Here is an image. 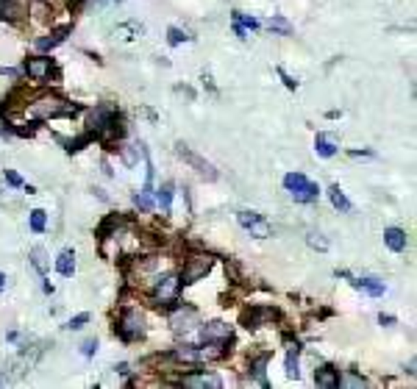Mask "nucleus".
Wrapping results in <instances>:
<instances>
[{"label": "nucleus", "mask_w": 417, "mask_h": 389, "mask_svg": "<svg viewBox=\"0 0 417 389\" xmlns=\"http://www.w3.org/2000/svg\"><path fill=\"white\" fill-rule=\"evenodd\" d=\"M73 115H78V106L67 103V100L59 97V95H50V92L34 97V100L25 106V117L39 120V123H42V120H53V117H73Z\"/></svg>", "instance_id": "nucleus-1"}, {"label": "nucleus", "mask_w": 417, "mask_h": 389, "mask_svg": "<svg viewBox=\"0 0 417 389\" xmlns=\"http://www.w3.org/2000/svg\"><path fill=\"white\" fill-rule=\"evenodd\" d=\"M123 117L112 106H97L89 115V137L100 142H115L123 137Z\"/></svg>", "instance_id": "nucleus-2"}, {"label": "nucleus", "mask_w": 417, "mask_h": 389, "mask_svg": "<svg viewBox=\"0 0 417 389\" xmlns=\"http://www.w3.org/2000/svg\"><path fill=\"white\" fill-rule=\"evenodd\" d=\"M284 189L292 195L295 203H315L320 198V187L311 184L303 173H287L284 176Z\"/></svg>", "instance_id": "nucleus-3"}, {"label": "nucleus", "mask_w": 417, "mask_h": 389, "mask_svg": "<svg viewBox=\"0 0 417 389\" xmlns=\"http://www.w3.org/2000/svg\"><path fill=\"white\" fill-rule=\"evenodd\" d=\"M115 333L123 340V342H136L145 337V320L136 309H126L120 314V320L115 322Z\"/></svg>", "instance_id": "nucleus-4"}, {"label": "nucleus", "mask_w": 417, "mask_h": 389, "mask_svg": "<svg viewBox=\"0 0 417 389\" xmlns=\"http://www.w3.org/2000/svg\"><path fill=\"white\" fill-rule=\"evenodd\" d=\"M237 222L245 228V231H250V237H256V239H267V237H273V226L270 222L259 214V211H237Z\"/></svg>", "instance_id": "nucleus-5"}, {"label": "nucleus", "mask_w": 417, "mask_h": 389, "mask_svg": "<svg viewBox=\"0 0 417 389\" xmlns=\"http://www.w3.org/2000/svg\"><path fill=\"white\" fill-rule=\"evenodd\" d=\"M215 267V259L212 256H189L187 264H184V272H181V287H189V284H198L200 278L208 275V270Z\"/></svg>", "instance_id": "nucleus-6"}, {"label": "nucleus", "mask_w": 417, "mask_h": 389, "mask_svg": "<svg viewBox=\"0 0 417 389\" xmlns=\"http://www.w3.org/2000/svg\"><path fill=\"white\" fill-rule=\"evenodd\" d=\"M178 292H181V275H165V278L156 281L153 300L162 303V306H173L178 300Z\"/></svg>", "instance_id": "nucleus-7"}, {"label": "nucleus", "mask_w": 417, "mask_h": 389, "mask_svg": "<svg viewBox=\"0 0 417 389\" xmlns=\"http://www.w3.org/2000/svg\"><path fill=\"white\" fill-rule=\"evenodd\" d=\"M23 73L34 81H45V78H50V73H53V62H50L47 56H34V59H25Z\"/></svg>", "instance_id": "nucleus-8"}, {"label": "nucleus", "mask_w": 417, "mask_h": 389, "mask_svg": "<svg viewBox=\"0 0 417 389\" xmlns=\"http://www.w3.org/2000/svg\"><path fill=\"white\" fill-rule=\"evenodd\" d=\"M170 325L176 328V331H192L195 325H198V309L195 306H178V309H173L170 311Z\"/></svg>", "instance_id": "nucleus-9"}, {"label": "nucleus", "mask_w": 417, "mask_h": 389, "mask_svg": "<svg viewBox=\"0 0 417 389\" xmlns=\"http://www.w3.org/2000/svg\"><path fill=\"white\" fill-rule=\"evenodd\" d=\"M176 148H178V156H181V158H187V161H189V164L195 167V170H198V173H200L203 178H208V181H215V178H217V173H215V167H212V164H208L206 158H200L198 153H192V150H189V148H187L184 142H178Z\"/></svg>", "instance_id": "nucleus-10"}, {"label": "nucleus", "mask_w": 417, "mask_h": 389, "mask_svg": "<svg viewBox=\"0 0 417 389\" xmlns=\"http://www.w3.org/2000/svg\"><path fill=\"white\" fill-rule=\"evenodd\" d=\"M178 384L181 386H198V389H220L223 386V381L217 378V375H212V373H187V375H181L178 378Z\"/></svg>", "instance_id": "nucleus-11"}, {"label": "nucleus", "mask_w": 417, "mask_h": 389, "mask_svg": "<svg viewBox=\"0 0 417 389\" xmlns=\"http://www.w3.org/2000/svg\"><path fill=\"white\" fill-rule=\"evenodd\" d=\"M276 317V309H267V306H250L245 314H242V325L245 328H262L265 320H273Z\"/></svg>", "instance_id": "nucleus-12"}, {"label": "nucleus", "mask_w": 417, "mask_h": 389, "mask_svg": "<svg viewBox=\"0 0 417 389\" xmlns=\"http://www.w3.org/2000/svg\"><path fill=\"white\" fill-rule=\"evenodd\" d=\"M231 325H226V322H206L203 328H200V337H203V342H223V340H231Z\"/></svg>", "instance_id": "nucleus-13"}, {"label": "nucleus", "mask_w": 417, "mask_h": 389, "mask_svg": "<svg viewBox=\"0 0 417 389\" xmlns=\"http://www.w3.org/2000/svg\"><path fill=\"white\" fill-rule=\"evenodd\" d=\"M350 278V275H348ZM353 281V287L356 290H361V292H368L370 298H381L384 292H387V287H384V281L381 278H373V275H361V278H350Z\"/></svg>", "instance_id": "nucleus-14"}, {"label": "nucleus", "mask_w": 417, "mask_h": 389, "mask_svg": "<svg viewBox=\"0 0 417 389\" xmlns=\"http://www.w3.org/2000/svg\"><path fill=\"white\" fill-rule=\"evenodd\" d=\"M31 264L39 270V275H42V290L47 292V295H53V284L47 281V259H45V250L42 248H34L31 250Z\"/></svg>", "instance_id": "nucleus-15"}, {"label": "nucleus", "mask_w": 417, "mask_h": 389, "mask_svg": "<svg viewBox=\"0 0 417 389\" xmlns=\"http://www.w3.org/2000/svg\"><path fill=\"white\" fill-rule=\"evenodd\" d=\"M315 384L323 386V389H337V386H339V370H334L331 364L320 367V370L315 373Z\"/></svg>", "instance_id": "nucleus-16"}, {"label": "nucleus", "mask_w": 417, "mask_h": 389, "mask_svg": "<svg viewBox=\"0 0 417 389\" xmlns=\"http://www.w3.org/2000/svg\"><path fill=\"white\" fill-rule=\"evenodd\" d=\"M315 150H318V156L331 158V156H337L339 145H337V139H334L331 134H318V137H315Z\"/></svg>", "instance_id": "nucleus-17"}, {"label": "nucleus", "mask_w": 417, "mask_h": 389, "mask_svg": "<svg viewBox=\"0 0 417 389\" xmlns=\"http://www.w3.org/2000/svg\"><path fill=\"white\" fill-rule=\"evenodd\" d=\"M73 28L70 25H64V28H56L53 34H50V36H45V39H36V47L39 50H53L56 45H62L64 39H67V34H70Z\"/></svg>", "instance_id": "nucleus-18"}, {"label": "nucleus", "mask_w": 417, "mask_h": 389, "mask_svg": "<svg viewBox=\"0 0 417 389\" xmlns=\"http://www.w3.org/2000/svg\"><path fill=\"white\" fill-rule=\"evenodd\" d=\"M56 270H59V275H64V278H73V275H75V253H73L70 248L59 253V259H56Z\"/></svg>", "instance_id": "nucleus-19"}, {"label": "nucleus", "mask_w": 417, "mask_h": 389, "mask_svg": "<svg viewBox=\"0 0 417 389\" xmlns=\"http://www.w3.org/2000/svg\"><path fill=\"white\" fill-rule=\"evenodd\" d=\"M384 242H387V248L395 250V253H403V250H406V234H403L401 228H387V231H384Z\"/></svg>", "instance_id": "nucleus-20"}, {"label": "nucleus", "mask_w": 417, "mask_h": 389, "mask_svg": "<svg viewBox=\"0 0 417 389\" xmlns=\"http://www.w3.org/2000/svg\"><path fill=\"white\" fill-rule=\"evenodd\" d=\"M287 375L289 378L300 375V345L298 342H289V351H287Z\"/></svg>", "instance_id": "nucleus-21"}, {"label": "nucleus", "mask_w": 417, "mask_h": 389, "mask_svg": "<svg viewBox=\"0 0 417 389\" xmlns=\"http://www.w3.org/2000/svg\"><path fill=\"white\" fill-rule=\"evenodd\" d=\"M267 362H270V353H262V356H256V359L250 362V373L256 375V381L262 384V386H267V378H265V367H267Z\"/></svg>", "instance_id": "nucleus-22"}, {"label": "nucleus", "mask_w": 417, "mask_h": 389, "mask_svg": "<svg viewBox=\"0 0 417 389\" xmlns=\"http://www.w3.org/2000/svg\"><path fill=\"white\" fill-rule=\"evenodd\" d=\"M329 198H331V206H334L337 211H350V209H353L350 200L345 198V192L339 189V184H334V187L329 189Z\"/></svg>", "instance_id": "nucleus-23"}, {"label": "nucleus", "mask_w": 417, "mask_h": 389, "mask_svg": "<svg viewBox=\"0 0 417 389\" xmlns=\"http://www.w3.org/2000/svg\"><path fill=\"white\" fill-rule=\"evenodd\" d=\"M156 200H159L165 214H170V209H173V184H162L159 192H156Z\"/></svg>", "instance_id": "nucleus-24"}, {"label": "nucleus", "mask_w": 417, "mask_h": 389, "mask_svg": "<svg viewBox=\"0 0 417 389\" xmlns=\"http://www.w3.org/2000/svg\"><path fill=\"white\" fill-rule=\"evenodd\" d=\"M28 226H31V231H34V234H42V231H45V226H47V214H45L42 209H34V211H31V217H28Z\"/></svg>", "instance_id": "nucleus-25"}, {"label": "nucleus", "mask_w": 417, "mask_h": 389, "mask_svg": "<svg viewBox=\"0 0 417 389\" xmlns=\"http://www.w3.org/2000/svg\"><path fill=\"white\" fill-rule=\"evenodd\" d=\"M234 23H237V25H242L245 31H259V28H262V23H259L256 17L242 14V12H234Z\"/></svg>", "instance_id": "nucleus-26"}, {"label": "nucleus", "mask_w": 417, "mask_h": 389, "mask_svg": "<svg viewBox=\"0 0 417 389\" xmlns=\"http://www.w3.org/2000/svg\"><path fill=\"white\" fill-rule=\"evenodd\" d=\"M306 242H309V248H315V250H320V253L329 250V239H323V234L309 231V234H306Z\"/></svg>", "instance_id": "nucleus-27"}, {"label": "nucleus", "mask_w": 417, "mask_h": 389, "mask_svg": "<svg viewBox=\"0 0 417 389\" xmlns=\"http://www.w3.org/2000/svg\"><path fill=\"white\" fill-rule=\"evenodd\" d=\"M267 25H270V31H276V34H284V36H289V34H292V25H289L284 17H273Z\"/></svg>", "instance_id": "nucleus-28"}, {"label": "nucleus", "mask_w": 417, "mask_h": 389, "mask_svg": "<svg viewBox=\"0 0 417 389\" xmlns=\"http://www.w3.org/2000/svg\"><path fill=\"white\" fill-rule=\"evenodd\" d=\"M134 203H136L142 211H150V209H153V192H145V189H142L139 195H134Z\"/></svg>", "instance_id": "nucleus-29"}, {"label": "nucleus", "mask_w": 417, "mask_h": 389, "mask_svg": "<svg viewBox=\"0 0 417 389\" xmlns=\"http://www.w3.org/2000/svg\"><path fill=\"white\" fill-rule=\"evenodd\" d=\"M187 39H189V36H187V34H184L181 28H170V31H167V42H170L173 47H178V45H184Z\"/></svg>", "instance_id": "nucleus-30"}, {"label": "nucleus", "mask_w": 417, "mask_h": 389, "mask_svg": "<svg viewBox=\"0 0 417 389\" xmlns=\"http://www.w3.org/2000/svg\"><path fill=\"white\" fill-rule=\"evenodd\" d=\"M89 322V311H81V314H75L70 322H67V328H73V331H78V328H84Z\"/></svg>", "instance_id": "nucleus-31"}, {"label": "nucleus", "mask_w": 417, "mask_h": 389, "mask_svg": "<svg viewBox=\"0 0 417 389\" xmlns=\"http://www.w3.org/2000/svg\"><path fill=\"white\" fill-rule=\"evenodd\" d=\"M339 386H368V381H364V378H356V375H348V378L339 375Z\"/></svg>", "instance_id": "nucleus-32"}, {"label": "nucleus", "mask_w": 417, "mask_h": 389, "mask_svg": "<svg viewBox=\"0 0 417 389\" xmlns=\"http://www.w3.org/2000/svg\"><path fill=\"white\" fill-rule=\"evenodd\" d=\"M81 353H84L86 359H92V356L97 353V340H86V342L81 345Z\"/></svg>", "instance_id": "nucleus-33"}, {"label": "nucleus", "mask_w": 417, "mask_h": 389, "mask_svg": "<svg viewBox=\"0 0 417 389\" xmlns=\"http://www.w3.org/2000/svg\"><path fill=\"white\" fill-rule=\"evenodd\" d=\"M120 150H123V158H126V164H136V153H134V145H123Z\"/></svg>", "instance_id": "nucleus-34"}, {"label": "nucleus", "mask_w": 417, "mask_h": 389, "mask_svg": "<svg viewBox=\"0 0 417 389\" xmlns=\"http://www.w3.org/2000/svg\"><path fill=\"white\" fill-rule=\"evenodd\" d=\"M276 73H278V75H281V78H284V84H287V86H289V89H298V81H295V78H292V75H289V73H287V70H284V67H278V70H276Z\"/></svg>", "instance_id": "nucleus-35"}, {"label": "nucleus", "mask_w": 417, "mask_h": 389, "mask_svg": "<svg viewBox=\"0 0 417 389\" xmlns=\"http://www.w3.org/2000/svg\"><path fill=\"white\" fill-rule=\"evenodd\" d=\"M3 176H6V181H9V187H23V178H20V176H17L14 170H6Z\"/></svg>", "instance_id": "nucleus-36"}, {"label": "nucleus", "mask_w": 417, "mask_h": 389, "mask_svg": "<svg viewBox=\"0 0 417 389\" xmlns=\"http://www.w3.org/2000/svg\"><path fill=\"white\" fill-rule=\"evenodd\" d=\"M379 322H381V325H395L398 317H392V314H379Z\"/></svg>", "instance_id": "nucleus-37"}, {"label": "nucleus", "mask_w": 417, "mask_h": 389, "mask_svg": "<svg viewBox=\"0 0 417 389\" xmlns=\"http://www.w3.org/2000/svg\"><path fill=\"white\" fill-rule=\"evenodd\" d=\"M234 34H237L239 39H248V31H245L242 25H237V23H234Z\"/></svg>", "instance_id": "nucleus-38"}, {"label": "nucleus", "mask_w": 417, "mask_h": 389, "mask_svg": "<svg viewBox=\"0 0 417 389\" xmlns=\"http://www.w3.org/2000/svg\"><path fill=\"white\" fill-rule=\"evenodd\" d=\"M6 284H9V278H6V272H0V292L6 290Z\"/></svg>", "instance_id": "nucleus-39"}]
</instances>
